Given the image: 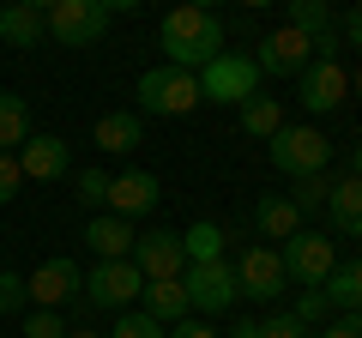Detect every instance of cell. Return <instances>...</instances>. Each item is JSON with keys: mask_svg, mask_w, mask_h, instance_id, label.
<instances>
[{"mask_svg": "<svg viewBox=\"0 0 362 338\" xmlns=\"http://www.w3.org/2000/svg\"><path fill=\"white\" fill-rule=\"evenodd\" d=\"M157 49H163V66L206 73V61L223 54V18L206 6H169L163 25H157Z\"/></svg>", "mask_w": 362, "mask_h": 338, "instance_id": "obj_1", "label": "cell"}, {"mask_svg": "<svg viewBox=\"0 0 362 338\" xmlns=\"http://www.w3.org/2000/svg\"><path fill=\"white\" fill-rule=\"evenodd\" d=\"M199 97H206V103H223V109L254 103V97H259V66H254V54L223 49L218 61H206V73H199Z\"/></svg>", "mask_w": 362, "mask_h": 338, "instance_id": "obj_2", "label": "cell"}, {"mask_svg": "<svg viewBox=\"0 0 362 338\" xmlns=\"http://www.w3.org/2000/svg\"><path fill=\"white\" fill-rule=\"evenodd\" d=\"M278 260H284V278H290V284L320 290L326 278L338 272V242H332L326 230H308V223H302V230L278 247Z\"/></svg>", "mask_w": 362, "mask_h": 338, "instance_id": "obj_3", "label": "cell"}, {"mask_svg": "<svg viewBox=\"0 0 362 338\" xmlns=\"http://www.w3.org/2000/svg\"><path fill=\"white\" fill-rule=\"evenodd\" d=\"M109 13L115 6H103V0H49L42 25H49V37L61 49H90V42L109 37Z\"/></svg>", "mask_w": 362, "mask_h": 338, "instance_id": "obj_4", "label": "cell"}, {"mask_svg": "<svg viewBox=\"0 0 362 338\" xmlns=\"http://www.w3.org/2000/svg\"><path fill=\"white\" fill-rule=\"evenodd\" d=\"M199 73H181V66H151L139 73V115H187L199 109Z\"/></svg>", "mask_w": 362, "mask_h": 338, "instance_id": "obj_5", "label": "cell"}, {"mask_svg": "<svg viewBox=\"0 0 362 338\" xmlns=\"http://www.w3.org/2000/svg\"><path fill=\"white\" fill-rule=\"evenodd\" d=\"M326 163H332V139H326L320 127H284L278 139H272V169L290 175V182L326 175Z\"/></svg>", "mask_w": 362, "mask_h": 338, "instance_id": "obj_6", "label": "cell"}, {"mask_svg": "<svg viewBox=\"0 0 362 338\" xmlns=\"http://www.w3.org/2000/svg\"><path fill=\"white\" fill-rule=\"evenodd\" d=\"M181 290H187V308L194 314H230L235 308V296H242V290H235V266L230 260H206V266H187V272H181Z\"/></svg>", "mask_w": 362, "mask_h": 338, "instance_id": "obj_7", "label": "cell"}, {"mask_svg": "<svg viewBox=\"0 0 362 338\" xmlns=\"http://www.w3.org/2000/svg\"><path fill=\"white\" fill-rule=\"evenodd\" d=\"M235 290L242 296H254V302H272V296H284V260H278V247H266V242H247L242 254H235Z\"/></svg>", "mask_w": 362, "mask_h": 338, "instance_id": "obj_8", "label": "cell"}, {"mask_svg": "<svg viewBox=\"0 0 362 338\" xmlns=\"http://www.w3.org/2000/svg\"><path fill=\"white\" fill-rule=\"evenodd\" d=\"M133 272H139L145 284L181 278V272H187V247H181V235L175 230H145L139 242H133Z\"/></svg>", "mask_w": 362, "mask_h": 338, "instance_id": "obj_9", "label": "cell"}, {"mask_svg": "<svg viewBox=\"0 0 362 338\" xmlns=\"http://www.w3.org/2000/svg\"><path fill=\"white\" fill-rule=\"evenodd\" d=\"M308 61H314V42L302 37V30H290V25L266 30V37H259V54H254L259 78H296Z\"/></svg>", "mask_w": 362, "mask_h": 338, "instance_id": "obj_10", "label": "cell"}, {"mask_svg": "<svg viewBox=\"0 0 362 338\" xmlns=\"http://www.w3.org/2000/svg\"><path fill=\"white\" fill-rule=\"evenodd\" d=\"M78 296H85V278H78V266L61 260V254L42 260L37 272L25 278V302H37V308H54V314H61L66 302H78Z\"/></svg>", "mask_w": 362, "mask_h": 338, "instance_id": "obj_11", "label": "cell"}, {"mask_svg": "<svg viewBox=\"0 0 362 338\" xmlns=\"http://www.w3.org/2000/svg\"><path fill=\"white\" fill-rule=\"evenodd\" d=\"M296 85H302V109H308V115H332V109L350 97V73L338 61H320V54L296 73Z\"/></svg>", "mask_w": 362, "mask_h": 338, "instance_id": "obj_12", "label": "cell"}, {"mask_svg": "<svg viewBox=\"0 0 362 338\" xmlns=\"http://www.w3.org/2000/svg\"><path fill=\"white\" fill-rule=\"evenodd\" d=\"M145 278L133 272V260H97V272L85 278V302L90 308H127V302H139Z\"/></svg>", "mask_w": 362, "mask_h": 338, "instance_id": "obj_13", "label": "cell"}, {"mask_svg": "<svg viewBox=\"0 0 362 338\" xmlns=\"http://www.w3.org/2000/svg\"><path fill=\"white\" fill-rule=\"evenodd\" d=\"M157 199H163V187H157L151 169H121V175H109V211L115 218H139V211H157Z\"/></svg>", "mask_w": 362, "mask_h": 338, "instance_id": "obj_14", "label": "cell"}, {"mask_svg": "<svg viewBox=\"0 0 362 338\" xmlns=\"http://www.w3.org/2000/svg\"><path fill=\"white\" fill-rule=\"evenodd\" d=\"M18 169H25V182H61L66 169H73L66 139H54V133H30L25 151H18Z\"/></svg>", "mask_w": 362, "mask_h": 338, "instance_id": "obj_15", "label": "cell"}, {"mask_svg": "<svg viewBox=\"0 0 362 338\" xmlns=\"http://www.w3.org/2000/svg\"><path fill=\"white\" fill-rule=\"evenodd\" d=\"M97 145H103L109 157H127L145 145V115L139 109H109L103 121H97Z\"/></svg>", "mask_w": 362, "mask_h": 338, "instance_id": "obj_16", "label": "cell"}, {"mask_svg": "<svg viewBox=\"0 0 362 338\" xmlns=\"http://www.w3.org/2000/svg\"><path fill=\"white\" fill-rule=\"evenodd\" d=\"M139 314H151L157 326H181V320H194V308H187V290H181V278L145 284V290H139Z\"/></svg>", "mask_w": 362, "mask_h": 338, "instance_id": "obj_17", "label": "cell"}, {"mask_svg": "<svg viewBox=\"0 0 362 338\" xmlns=\"http://www.w3.org/2000/svg\"><path fill=\"white\" fill-rule=\"evenodd\" d=\"M326 218H332V235L362 242V182H356V175L332 182V194H326Z\"/></svg>", "mask_w": 362, "mask_h": 338, "instance_id": "obj_18", "label": "cell"}, {"mask_svg": "<svg viewBox=\"0 0 362 338\" xmlns=\"http://www.w3.org/2000/svg\"><path fill=\"white\" fill-rule=\"evenodd\" d=\"M85 242H90V254H97V260H133V242H139V235H133L127 218H115V211H109V218H90Z\"/></svg>", "mask_w": 362, "mask_h": 338, "instance_id": "obj_19", "label": "cell"}, {"mask_svg": "<svg viewBox=\"0 0 362 338\" xmlns=\"http://www.w3.org/2000/svg\"><path fill=\"white\" fill-rule=\"evenodd\" d=\"M42 37H49V25H42V6H37V0H13V6L0 13V42H13V49H37Z\"/></svg>", "mask_w": 362, "mask_h": 338, "instance_id": "obj_20", "label": "cell"}, {"mask_svg": "<svg viewBox=\"0 0 362 338\" xmlns=\"http://www.w3.org/2000/svg\"><path fill=\"white\" fill-rule=\"evenodd\" d=\"M254 230L266 235V242H278V247H284L290 235L302 230V211L290 206L284 194H266V199H254Z\"/></svg>", "mask_w": 362, "mask_h": 338, "instance_id": "obj_21", "label": "cell"}, {"mask_svg": "<svg viewBox=\"0 0 362 338\" xmlns=\"http://www.w3.org/2000/svg\"><path fill=\"white\" fill-rule=\"evenodd\" d=\"M320 296L332 302V314H362V254H356V260H344L332 278H326Z\"/></svg>", "mask_w": 362, "mask_h": 338, "instance_id": "obj_22", "label": "cell"}, {"mask_svg": "<svg viewBox=\"0 0 362 338\" xmlns=\"http://www.w3.org/2000/svg\"><path fill=\"white\" fill-rule=\"evenodd\" d=\"M25 139H30V103L18 91H0V151H25Z\"/></svg>", "mask_w": 362, "mask_h": 338, "instance_id": "obj_23", "label": "cell"}, {"mask_svg": "<svg viewBox=\"0 0 362 338\" xmlns=\"http://www.w3.org/2000/svg\"><path fill=\"white\" fill-rule=\"evenodd\" d=\"M284 25H290V30H302L308 42H320V37H332V30H338V13L326 6V0H290Z\"/></svg>", "mask_w": 362, "mask_h": 338, "instance_id": "obj_24", "label": "cell"}, {"mask_svg": "<svg viewBox=\"0 0 362 338\" xmlns=\"http://www.w3.org/2000/svg\"><path fill=\"white\" fill-rule=\"evenodd\" d=\"M290 121H284V103L278 97H254V103H242V133L247 139H278Z\"/></svg>", "mask_w": 362, "mask_h": 338, "instance_id": "obj_25", "label": "cell"}, {"mask_svg": "<svg viewBox=\"0 0 362 338\" xmlns=\"http://www.w3.org/2000/svg\"><path fill=\"white\" fill-rule=\"evenodd\" d=\"M181 247H187V266H206V260H223V230L211 218H199L194 230H181Z\"/></svg>", "mask_w": 362, "mask_h": 338, "instance_id": "obj_26", "label": "cell"}, {"mask_svg": "<svg viewBox=\"0 0 362 338\" xmlns=\"http://www.w3.org/2000/svg\"><path fill=\"white\" fill-rule=\"evenodd\" d=\"M326 194H332V182H326V175H302V182H290V206L302 211V218H308V211H326Z\"/></svg>", "mask_w": 362, "mask_h": 338, "instance_id": "obj_27", "label": "cell"}, {"mask_svg": "<svg viewBox=\"0 0 362 338\" xmlns=\"http://www.w3.org/2000/svg\"><path fill=\"white\" fill-rule=\"evenodd\" d=\"M290 320H296L302 332H308V326H320V320H338V314H332V302H326L320 290H302V302L290 308Z\"/></svg>", "mask_w": 362, "mask_h": 338, "instance_id": "obj_28", "label": "cell"}, {"mask_svg": "<svg viewBox=\"0 0 362 338\" xmlns=\"http://www.w3.org/2000/svg\"><path fill=\"white\" fill-rule=\"evenodd\" d=\"M73 194H78V206H109V175H103V169H78Z\"/></svg>", "mask_w": 362, "mask_h": 338, "instance_id": "obj_29", "label": "cell"}, {"mask_svg": "<svg viewBox=\"0 0 362 338\" xmlns=\"http://www.w3.org/2000/svg\"><path fill=\"white\" fill-rule=\"evenodd\" d=\"M109 338H163V326L151 320V314H139V308H127L115 326H109Z\"/></svg>", "mask_w": 362, "mask_h": 338, "instance_id": "obj_30", "label": "cell"}, {"mask_svg": "<svg viewBox=\"0 0 362 338\" xmlns=\"http://www.w3.org/2000/svg\"><path fill=\"white\" fill-rule=\"evenodd\" d=\"M25 338H66V320L54 308H30L25 314Z\"/></svg>", "mask_w": 362, "mask_h": 338, "instance_id": "obj_31", "label": "cell"}, {"mask_svg": "<svg viewBox=\"0 0 362 338\" xmlns=\"http://www.w3.org/2000/svg\"><path fill=\"white\" fill-rule=\"evenodd\" d=\"M18 187H25V169H18V157H13V151H0V206H13Z\"/></svg>", "mask_w": 362, "mask_h": 338, "instance_id": "obj_32", "label": "cell"}, {"mask_svg": "<svg viewBox=\"0 0 362 338\" xmlns=\"http://www.w3.org/2000/svg\"><path fill=\"white\" fill-rule=\"evenodd\" d=\"M18 308H25V278L0 272V314H18Z\"/></svg>", "mask_w": 362, "mask_h": 338, "instance_id": "obj_33", "label": "cell"}, {"mask_svg": "<svg viewBox=\"0 0 362 338\" xmlns=\"http://www.w3.org/2000/svg\"><path fill=\"white\" fill-rule=\"evenodd\" d=\"M259 338H308V332H302L290 314H272V320H259Z\"/></svg>", "mask_w": 362, "mask_h": 338, "instance_id": "obj_34", "label": "cell"}, {"mask_svg": "<svg viewBox=\"0 0 362 338\" xmlns=\"http://www.w3.org/2000/svg\"><path fill=\"white\" fill-rule=\"evenodd\" d=\"M338 42H350V49H362V6H350V13L338 18Z\"/></svg>", "mask_w": 362, "mask_h": 338, "instance_id": "obj_35", "label": "cell"}, {"mask_svg": "<svg viewBox=\"0 0 362 338\" xmlns=\"http://www.w3.org/2000/svg\"><path fill=\"white\" fill-rule=\"evenodd\" d=\"M326 338H362V314H338V320L326 326Z\"/></svg>", "mask_w": 362, "mask_h": 338, "instance_id": "obj_36", "label": "cell"}, {"mask_svg": "<svg viewBox=\"0 0 362 338\" xmlns=\"http://www.w3.org/2000/svg\"><path fill=\"white\" fill-rule=\"evenodd\" d=\"M169 338H218V332H211L206 320H181V326H175V332H169Z\"/></svg>", "mask_w": 362, "mask_h": 338, "instance_id": "obj_37", "label": "cell"}, {"mask_svg": "<svg viewBox=\"0 0 362 338\" xmlns=\"http://www.w3.org/2000/svg\"><path fill=\"white\" fill-rule=\"evenodd\" d=\"M230 338H259V320H242V326H235Z\"/></svg>", "mask_w": 362, "mask_h": 338, "instance_id": "obj_38", "label": "cell"}, {"mask_svg": "<svg viewBox=\"0 0 362 338\" xmlns=\"http://www.w3.org/2000/svg\"><path fill=\"white\" fill-rule=\"evenodd\" d=\"M350 175H356V182H362V145H356V151H350Z\"/></svg>", "mask_w": 362, "mask_h": 338, "instance_id": "obj_39", "label": "cell"}, {"mask_svg": "<svg viewBox=\"0 0 362 338\" xmlns=\"http://www.w3.org/2000/svg\"><path fill=\"white\" fill-rule=\"evenodd\" d=\"M350 91H356V97H362V66H356V78H350Z\"/></svg>", "mask_w": 362, "mask_h": 338, "instance_id": "obj_40", "label": "cell"}, {"mask_svg": "<svg viewBox=\"0 0 362 338\" xmlns=\"http://www.w3.org/2000/svg\"><path fill=\"white\" fill-rule=\"evenodd\" d=\"M66 338H103V332H66Z\"/></svg>", "mask_w": 362, "mask_h": 338, "instance_id": "obj_41", "label": "cell"}, {"mask_svg": "<svg viewBox=\"0 0 362 338\" xmlns=\"http://www.w3.org/2000/svg\"><path fill=\"white\" fill-rule=\"evenodd\" d=\"M163 338H169V332H163Z\"/></svg>", "mask_w": 362, "mask_h": 338, "instance_id": "obj_42", "label": "cell"}]
</instances>
